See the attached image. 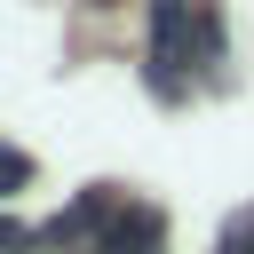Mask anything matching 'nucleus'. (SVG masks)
I'll return each instance as SVG.
<instances>
[{
    "label": "nucleus",
    "mask_w": 254,
    "mask_h": 254,
    "mask_svg": "<svg viewBox=\"0 0 254 254\" xmlns=\"http://www.w3.org/2000/svg\"><path fill=\"white\" fill-rule=\"evenodd\" d=\"M190 32H206L198 0H151V79H159V95L183 87V71H190Z\"/></svg>",
    "instance_id": "f257e3e1"
},
{
    "label": "nucleus",
    "mask_w": 254,
    "mask_h": 254,
    "mask_svg": "<svg viewBox=\"0 0 254 254\" xmlns=\"http://www.w3.org/2000/svg\"><path fill=\"white\" fill-rule=\"evenodd\" d=\"M87 254H167V214L151 198H111V214H103Z\"/></svg>",
    "instance_id": "f03ea898"
},
{
    "label": "nucleus",
    "mask_w": 254,
    "mask_h": 254,
    "mask_svg": "<svg viewBox=\"0 0 254 254\" xmlns=\"http://www.w3.org/2000/svg\"><path fill=\"white\" fill-rule=\"evenodd\" d=\"M24 183H32V159H24L16 143H0V198H8V190H24Z\"/></svg>",
    "instance_id": "7ed1b4c3"
},
{
    "label": "nucleus",
    "mask_w": 254,
    "mask_h": 254,
    "mask_svg": "<svg viewBox=\"0 0 254 254\" xmlns=\"http://www.w3.org/2000/svg\"><path fill=\"white\" fill-rule=\"evenodd\" d=\"M222 254H254V206H246V214L222 230Z\"/></svg>",
    "instance_id": "20e7f679"
},
{
    "label": "nucleus",
    "mask_w": 254,
    "mask_h": 254,
    "mask_svg": "<svg viewBox=\"0 0 254 254\" xmlns=\"http://www.w3.org/2000/svg\"><path fill=\"white\" fill-rule=\"evenodd\" d=\"M24 246H32V238H24V222H8V214H0V254H24Z\"/></svg>",
    "instance_id": "39448f33"
},
{
    "label": "nucleus",
    "mask_w": 254,
    "mask_h": 254,
    "mask_svg": "<svg viewBox=\"0 0 254 254\" xmlns=\"http://www.w3.org/2000/svg\"><path fill=\"white\" fill-rule=\"evenodd\" d=\"M95 8H103V0H95Z\"/></svg>",
    "instance_id": "423d86ee"
}]
</instances>
